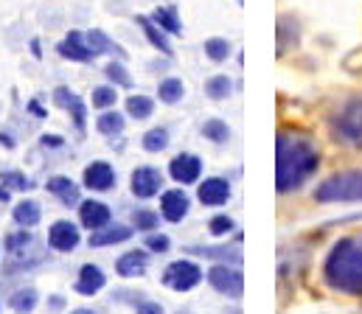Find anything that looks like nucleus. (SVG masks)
Here are the masks:
<instances>
[{
    "label": "nucleus",
    "mask_w": 362,
    "mask_h": 314,
    "mask_svg": "<svg viewBox=\"0 0 362 314\" xmlns=\"http://www.w3.org/2000/svg\"><path fill=\"white\" fill-rule=\"evenodd\" d=\"M320 166V152L306 135L278 132L275 140V188L281 194L300 188Z\"/></svg>",
    "instance_id": "nucleus-1"
},
{
    "label": "nucleus",
    "mask_w": 362,
    "mask_h": 314,
    "mask_svg": "<svg viewBox=\"0 0 362 314\" xmlns=\"http://www.w3.org/2000/svg\"><path fill=\"white\" fill-rule=\"evenodd\" d=\"M323 278L334 292L362 295V241L340 238L323 261Z\"/></svg>",
    "instance_id": "nucleus-2"
},
{
    "label": "nucleus",
    "mask_w": 362,
    "mask_h": 314,
    "mask_svg": "<svg viewBox=\"0 0 362 314\" xmlns=\"http://www.w3.org/2000/svg\"><path fill=\"white\" fill-rule=\"evenodd\" d=\"M317 203H362V169L340 171L323 180L315 191Z\"/></svg>",
    "instance_id": "nucleus-3"
},
{
    "label": "nucleus",
    "mask_w": 362,
    "mask_h": 314,
    "mask_svg": "<svg viewBox=\"0 0 362 314\" xmlns=\"http://www.w3.org/2000/svg\"><path fill=\"white\" fill-rule=\"evenodd\" d=\"M332 132H334V138L343 140V143L362 146V99H351L349 104L334 115Z\"/></svg>",
    "instance_id": "nucleus-4"
},
{
    "label": "nucleus",
    "mask_w": 362,
    "mask_h": 314,
    "mask_svg": "<svg viewBox=\"0 0 362 314\" xmlns=\"http://www.w3.org/2000/svg\"><path fill=\"white\" fill-rule=\"evenodd\" d=\"M208 284L219 292V295H228V298H242L245 292V275H242V264H228V261H219L208 270Z\"/></svg>",
    "instance_id": "nucleus-5"
},
{
    "label": "nucleus",
    "mask_w": 362,
    "mask_h": 314,
    "mask_svg": "<svg viewBox=\"0 0 362 314\" xmlns=\"http://www.w3.org/2000/svg\"><path fill=\"white\" fill-rule=\"evenodd\" d=\"M205 278V272L199 270V264L180 258V261H172L166 270H163V286H169L172 292H191L194 286H199Z\"/></svg>",
    "instance_id": "nucleus-6"
},
{
    "label": "nucleus",
    "mask_w": 362,
    "mask_h": 314,
    "mask_svg": "<svg viewBox=\"0 0 362 314\" xmlns=\"http://www.w3.org/2000/svg\"><path fill=\"white\" fill-rule=\"evenodd\" d=\"M129 188H132V194H135L138 200H152V197H158L160 188H163V174H160L158 169H152V166H138V169L132 171Z\"/></svg>",
    "instance_id": "nucleus-7"
},
{
    "label": "nucleus",
    "mask_w": 362,
    "mask_h": 314,
    "mask_svg": "<svg viewBox=\"0 0 362 314\" xmlns=\"http://www.w3.org/2000/svg\"><path fill=\"white\" fill-rule=\"evenodd\" d=\"M48 244H51L57 253H74V250L82 244L79 224H74V222H68V219L54 222L51 230H48Z\"/></svg>",
    "instance_id": "nucleus-8"
},
{
    "label": "nucleus",
    "mask_w": 362,
    "mask_h": 314,
    "mask_svg": "<svg viewBox=\"0 0 362 314\" xmlns=\"http://www.w3.org/2000/svg\"><path fill=\"white\" fill-rule=\"evenodd\" d=\"M169 174H172V180L180 183V186H194V183L202 177V160H199L197 155H191V152H182V155H177V157L169 163Z\"/></svg>",
    "instance_id": "nucleus-9"
},
{
    "label": "nucleus",
    "mask_w": 362,
    "mask_h": 314,
    "mask_svg": "<svg viewBox=\"0 0 362 314\" xmlns=\"http://www.w3.org/2000/svg\"><path fill=\"white\" fill-rule=\"evenodd\" d=\"M197 197H199L202 205L219 208V205H225V203L230 200V183H228L225 177H208V180L199 183Z\"/></svg>",
    "instance_id": "nucleus-10"
},
{
    "label": "nucleus",
    "mask_w": 362,
    "mask_h": 314,
    "mask_svg": "<svg viewBox=\"0 0 362 314\" xmlns=\"http://www.w3.org/2000/svg\"><path fill=\"white\" fill-rule=\"evenodd\" d=\"M82 180H85V188H90V191H98V194L112 191L115 188V169L110 163H104V160H93L90 166L85 169Z\"/></svg>",
    "instance_id": "nucleus-11"
},
{
    "label": "nucleus",
    "mask_w": 362,
    "mask_h": 314,
    "mask_svg": "<svg viewBox=\"0 0 362 314\" xmlns=\"http://www.w3.org/2000/svg\"><path fill=\"white\" fill-rule=\"evenodd\" d=\"M57 51H59L62 59H71V62H93V59H95V54H93L90 45H88V37H85L82 31H71V34L57 45Z\"/></svg>",
    "instance_id": "nucleus-12"
},
{
    "label": "nucleus",
    "mask_w": 362,
    "mask_h": 314,
    "mask_svg": "<svg viewBox=\"0 0 362 314\" xmlns=\"http://www.w3.org/2000/svg\"><path fill=\"white\" fill-rule=\"evenodd\" d=\"M188 210H191V200L185 197V191L182 188H172V191H163L160 194V216L166 219V222H182L185 216H188Z\"/></svg>",
    "instance_id": "nucleus-13"
},
{
    "label": "nucleus",
    "mask_w": 362,
    "mask_h": 314,
    "mask_svg": "<svg viewBox=\"0 0 362 314\" xmlns=\"http://www.w3.org/2000/svg\"><path fill=\"white\" fill-rule=\"evenodd\" d=\"M112 222V210L110 205H104V203H98V200H85V203H79V224L82 227H88V230H101L104 224H110Z\"/></svg>",
    "instance_id": "nucleus-14"
},
{
    "label": "nucleus",
    "mask_w": 362,
    "mask_h": 314,
    "mask_svg": "<svg viewBox=\"0 0 362 314\" xmlns=\"http://www.w3.org/2000/svg\"><path fill=\"white\" fill-rule=\"evenodd\" d=\"M132 233H135V227H129V224H104L101 230H93L90 233V247H112V244H124V241H129L132 238Z\"/></svg>",
    "instance_id": "nucleus-15"
},
{
    "label": "nucleus",
    "mask_w": 362,
    "mask_h": 314,
    "mask_svg": "<svg viewBox=\"0 0 362 314\" xmlns=\"http://www.w3.org/2000/svg\"><path fill=\"white\" fill-rule=\"evenodd\" d=\"M54 104L62 107V109H68V112H71V118H74V123H76V129H79V132H85L88 107H85V102H82L71 87H57V90H54Z\"/></svg>",
    "instance_id": "nucleus-16"
},
{
    "label": "nucleus",
    "mask_w": 362,
    "mask_h": 314,
    "mask_svg": "<svg viewBox=\"0 0 362 314\" xmlns=\"http://www.w3.org/2000/svg\"><path fill=\"white\" fill-rule=\"evenodd\" d=\"M45 188H48V194H54L65 208H74V205H79L82 203V194H79V186L71 180V177H65V174H57V177H51L48 183H45Z\"/></svg>",
    "instance_id": "nucleus-17"
},
{
    "label": "nucleus",
    "mask_w": 362,
    "mask_h": 314,
    "mask_svg": "<svg viewBox=\"0 0 362 314\" xmlns=\"http://www.w3.org/2000/svg\"><path fill=\"white\" fill-rule=\"evenodd\" d=\"M146 267H149V253L129 250V253H124L115 261V275H121V278H141L146 272Z\"/></svg>",
    "instance_id": "nucleus-18"
},
{
    "label": "nucleus",
    "mask_w": 362,
    "mask_h": 314,
    "mask_svg": "<svg viewBox=\"0 0 362 314\" xmlns=\"http://www.w3.org/2000/svg\"><path fill=\"white\" fill-rule=\"evenodd\" d=\"M104 284H107V275H104V270L101 267H95V264H85L82 270H79V278H76V292L79 295H85V298H90L95 292H101L104 289Z\"/></svg>",
    "instance_id": "nucleus-19"
},
{
    "label": "nucleus",
    "mask_w": 362,
    "mask_h": 314,
    "mask_svg": "<svg viewBox=\"0 0 362 314\" xmlns=\"http://www.w3.org/2000/svg\"><path fill=\"white\" fill-rule=\"evenodd\" d=\"M188 255H199V258H211V261H228V264H242V250L239 247H182Z\"/></svg>",
    "instance_id": "nucleus-20"
},
{
    "label": "nucleus",
    "mask_w": 362,
    "mask_h": 314,
    "mask_svg": "<svg viewBox=\"0 0 362 314\" xmlns=\"http://www.w3.org/2000/svg\"><path fill=\"white\" fill-rule=\"evenodd\" d=\"M138 25H141V31H144V37L152 42V48H158L163 56H172V42H169V34L152 20V17H138Z\"/></svg>",
    "instance_id": "nucleus-21"
},
{
    "label": "nucleus",
    "mask_w": 362,
    "mask_h": 314,
    "mask_svg": "<svg viewBox=\"0 0 362 314\" xmlns=\"http://www.w3.org/2000/svg\"><path fill=\"white\" fill-rule=\"evenodd\" d=\"M11 219H14V224H20V227H37L40 224V219H42V208H40V203H34V200H23V203H17L14 210H11Z\"/></svg>",
    "instance_id": "nucleus-22"
},
{
    "label": "nucleus",
    "mask_w": 362,
    "mask_h": 314,
    "mask_svg": "<svg viewBox=\"0 0 362 314\" xmlns=\"http://www.w3.org/2000/svg\"><path fill=\"white\" fill-rule=\"evenodd\" d=\"M152 20H155L166 34H182V23H180V17H177V8H172V6H158V8L152 11Z\"/></svg>",
    "instance_id": "nucleus-23"
},
{
    "label": "nucleus",
    "mask_w": 362,
    "mask_h": 314,
    "mask_svg": "<svg viewBox=\"0 0 362 314\" xmlns=\"http://www.w3.org/2000/svg\"><path fill=\"white\" fill-rule=\"evenodd\" d=\"M37 303H40V295H37V289H17V292H11V298H8V306L14 309L17 314H28L37 309Z\"/></svg>",
    "instance_id": "nucleus-24"
},
{
    "label": "nucleus",
    "mask_w": 362,
    "mask_h": 314,
    "mask_svg": "<svg viewBox=\"0 0 362 314\" xmlns=\"http://www.w3.org/2000/svg\"><path fill=\"white\" fill-rule=\"evenodd\" d=\"M85 37H88V45H90V51L95 54V56H101V54H118V56H124V51H121L104 31L93 28V31H88Z\"/></svg>",
    "instance_id": "nucleus-25"
},
{
    "label": "nucleus",
    "mask_w": 362,
    "mask_h": 314,
    "mask_svg": "<svg viewBox=\"0 0 362 314\" xmlns=\"http://www.w3.org/2000/svg\"><path fill=\"white\" fill-rule=\"evenodd\" d=\"M124 115L121 112H112V109H107V112H101L98 118H95V129L101 132V135H107V138H112V135H121L124 132Z\"/></svg>",
    "instance_id": "nucleus-26"
},
{
    "label": "nucleus",
    "mask_w": 362,
    "mask_h": 314,
    "mask_svg": "<svg viewBox=\"0 0 362 314\" xmlns=\"http://www.w3.org/2000/svg\"><path fill=\"white\" fill-rule=\"evenodd\" d=\"M141 146H144L146 152H152V155L163 152V149L169 146V129H166V126H155V129H149V132L141 138Z\"/></svg>",
    "instance_id": "nucleus-27"
},
{
    "label": "nucleus",
    "mask_w": 362,
    "mask_h": 314,
    "mask_svg": "<svg viewBox=\"0 0 362 314\" xmlns=\"http://www.w3.org/2000/svg\"><path fill=\"white\" fill-rule=\"evenodd\" d=\"M31 244H34V236L28 233V227H20V230H14V233H8V236L3 238V247H6L8 255L23 253V250H28Z\"/></svg>",
    "instance_id": "nucleus-28"
},
{
    "label": "nucleus",
    "mask_w": 362,
    "mask_h": 314,
    "mask_svg": "<svg viewBox=\"0 0 362 314\" xmlns=\"http://www.w3.org/2000/svg\"><path fill=\"white\" fill-rule=\"evenodd\" d=\"M127 112H129V118H135V121H146V118H152V112H155V102H152L149 96H129V99H127Z\"/></svg>",
    "instance_id": "nucleus-29"
},
{
    "label": "nucleus",
    "mask_w": 362,
    "mask_h": 314,
    "mask_svg": "<svg viewBox=\"0 0 362 314\" xmlns=\"http://www.w3.org/2000/svg\"><path fill=\"white\" fill-rule=\"evenodd\" d=\"M182 96H185V85L180 79H163L158 87V99L163 104H177V102H182Z\"/></svg>",
    "instance_id": "nucleus-30"
},
{
    "label": "nucleus",
    "mask_w": 362,
    "mask_h": 314,
    "mask_svg": "<svg viewBox=\"0 0 362 314\" xmlns=\"http://www.w3.org/2000/svg\"><path fill=\"white\" fill-rule=\"evenodd\" d=\"M132 227L135 230H144V233H152L160 227V213L149 208H135L132 210Z\"/></svg>",
    "instance_id": "nucleus-31"
},
{
    "label": "nucleus",
    "mask_w": 362,
    "mask_h": 314,
    "mask_svg": "<svg viewBox=\"0 0 362 314\" xmlns=\"http://www.w3.org/2000/svg\"><path fill=\"white\" fill-rule=\"evenodd\" d=\"M230 87H233V82L228 76H211L205 82V96L214 99V102H222V99L230 96Z\"/></svg>",
    "instance_id": "nucleus-32"
},
{
    "label": "nucleus",
    "mask_w": 362,
    "mask_h": 314,
    "mask_svg": "<svg viewBox=\"0 0 362 314\" xmlns=\"http://www.w3.org/2000/svg\"><path fill=\"white\" fill-rule=\"evenodd\" d=\"M202 135H205L211 143H228L230 129H228V123H225V121L211 118V121H205V123H202Z\"/></svg>",
    "instance_id": "nucleus-33"
},
{
    "label": "nucleus",
    "mask_w": 362,
    "mask_h": 314,
    "mask_svg": "<svg viewBox=\"0 0 362 314\" xmlns=\"http://www.w3.org/2000/svg\"><path fill=\"white\" fill-rule=\"evenodd\" d=\"M205 56H208L211 62H225V59L230 56V42L222 40V37H211V40H205Z\"/></svg>",
    "instance_id": "nucleus-34"
},
{
    "label": "nucleus",
    "mask_w": 362,
    "mask_h": 314,
    "mask_svg": "<svg viewBox=\"0 0 362 314\" xmlns=\"http://www.w3.org/2000/svg\"><path fill=\"white\" fill-rule=\"evenodd\" d=\"M104 76H107L115 87H124V90L132 87V76H129V71L124 68V62H110V65L104 68Z\"/></svg>",
    "instance_id": "nucleus-35"
},
{
    "label": "nucleus",
    "mask_w": 362,
    "mask_h": 314,
    "mask_svg": "<svg viewBox=\"0 0 362 314\" xmlns=\"http://www.w3.org/2000/svg\"><path fill=\"white\" fill-rule=\"evenodd\" d=\"M0 183H3L8 191H31V188H37V183L28 180L23 171H3V174H0Z\"/></svg>",
    "instance_id": "nucleus-36"
},
{
    "label": "nucleus",
    "mask_w": 362,
    "mask_h": 314,
    "mask_svg": "<svg viewBox=\"0 0 362 314\" xmlns=\"http://www.w3.org/2000/svg\"><path fill=\"white\" fill-rule=\"evenodd\" d=\"M93 107L95 109H110V107H115L118 102V90H115V85H101V87H93Z\"/></svg>",
    "instance_id": "nucleus-37"
},
{
    "label": "nucleus",
    "mask_w": 362,
    "mask_h": 314,
    "mask_svg": "<svg viewBox=\"0 0 362 314\" xmlns=\"http://www.w3.org/2000/svg\"><path fill=\"white\" fill-rule=\"evenodd\" d=\"M208 230H211L214 236H228V233L233 230V219L225 216V213H219V216H214V219L208 222Z\"/></svg>",
    "instance_id": "nucleus-38"
},
{
    "label": "nucleus",
    "mask_w": 362,
    "mask_h": 314,
    "mask_svg": "<svg viewBox=\"0 0 362 314\" xmlns=\"http://www.w3.org/2000/svg\"><path fill=\"white\" fill-rule=\"evenodd\" d=\"M146 247L152 253H169L172 250V238L166 233H152V236H146Z\"/></svg>",
    "instance_id": "nucleus-39"
},
{
    "label": "nucleus",
    "mask_w": 362,
    "mask_h": 314,
    "mask_svg": "<svg viewBox=\"0 0 362 314\" xmlns=\"http://www.w3.org/2000/svg\"><path fill=\"white\" fill-rule=\"evenodd\" d=\"M135 314H166V309L158 303V301H141L135 306Z\"/></svg>",
    "instance_id": "nucleus-40"
},
{
    "label": "nucleus",
    "mask_w": 362,
    "mask_h": 314,
    "mask_svg": "<svg viewBox=\"0 0 362 314\" xmlns=\"http://www.w3.org/2000/svg\"><path fill=\"white\" fill-rule=\"evenodd\" d=\"M40 143H42L45 149H62V146H65V138H59V135H42Z\"/></svg>",
    "instance_id": "nucleus-41"
},
{
    "label": "nucleus",
    "mask_w": 362,
    "mask_h": 314,
    "mask_svg": "<svg viewBox=\"0 0 362 314\" xmlns=\"http://www.w3.org/2000/svg\"><path fill=\"white\" fill-rule=\"evenodd\" d=\"M48 309H51V312H62V309H65V298H62V295L48 298Z\"/></svg>",
    "instance_id": "nucleus-42"
},
{
    "label": "nucleus",
    "mask_w": 362,
    "mask_h": 314,
    "mask_svg": "<svg viewBox=\"0 0 362 314\" xmlns=\"http://www.w3.org/2000/svg\"><path fill=\"white\" fill-rule=\"evenodd\" d=\"M28 112H34L37 118H45V115H48V112L42 109V104H40V102H28Z\"/></svg>",
    "instance_id": "nucleus-43"
},
{
    "label": "nucleus",
    "mask_w": 362,
    "mask_h": 314,
    "mask_svg": "<svg viewBox=\"0 0 362 314\" xmlns=\"http://www.w3.org/2000/svg\"><path fill=\"white\" fill-rule=\"evenodd\" d=\"M0 146H6V149H14L17 143H14V138H11L8 132H0Z\"/></svg>",
    "instance_id": "nucleus-44"
},
{
    "label": "nucleus",
    "mask_w": 362,
    "mask_h": 314,
    "mask_svg": "<svg viewBox=\"0 0 362 314\" xmlns=\"http://www.w3.org/2000/svg\"><path fill=\"white\" fill-rule=\"evenodd\" d=\"M31 54H34L37 59L42 56V51H40V40H31Z\"/></svg>",
    "instance_id": "nucleus-45"
},
{
    "label": "nucleus",
    "mask_w": 362,
    "mask_h": 314,
    "mask_svg": "<svg viewBox=\"0 0 362 314\" xmlns=\"http://www.w3.org/2000/svg\"><path fill=\"white\" fill-rule=\"evenodd\" d=\"M8 197H11V191H8V188L0 183V203H8Z\"/></svg>",
    "instance_id": "nucleus-46"
},
{
    "label": "nucleus",
    "mask_w": 362,
    "mask_h": 314,
    "mask_svg": "<svg viewBox=\"0 0 362 314\" xmlns=\"http://www.w3.org/2000/svg\"><path fill=\"white\" fill-rule=\"evenodd\" d=\"M71 314H95L93 309H88V306H82V309H74Z\"/></svg>",
    "instance_id": "nucleus-47"
},
{
    "label": "nucleus",
    "mask_w": 362,
    "mask_h": 314,
    "mask_svg": "<svg viewBox=\"0 0 362 314\" xmlns=\"http://www.w3.org/2000/svg\"><path fill=\"white\" fill-rule=\"evenodd\" d=\"M177 314H191V312H177Z\"/></svg>",
    "instance_id": "nucleus-48"
}]
</instances>
